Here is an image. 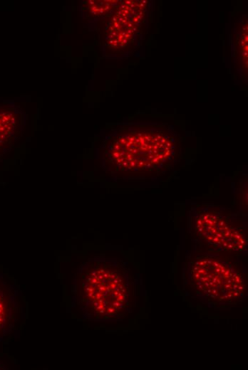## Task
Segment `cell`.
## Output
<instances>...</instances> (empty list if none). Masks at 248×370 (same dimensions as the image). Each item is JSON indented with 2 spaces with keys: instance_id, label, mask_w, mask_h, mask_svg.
I'll return each instance as SVG.
<instances>
[{
  "instance_id": "obj_1",
  "label": "cell",
  "mask_w": 248,
  "mask_h": 370,
  "mask_svg": "<svg viewBox=\"0 0 248 370\" xmlns=\"http://www.w3.org/2000/svg\"><path fill=\"white\" fill-rule=\"evenodd\" d=\"M177 141L159 127H129L106 144L104 167L121 178H156L169 171L177 159Z\"/></svg>"
},
{
  "instance_id": "obj_2",
  "label": "cell",
  "mask_w": 248,
  "mask_h": 370,
  "mask_svg": "<svg viewBox=\"0 0 248 370\" xmlns=\"http://www.w3.org/2000/svg\"><path fill=\"white\" fill-rule=\"evenodd\" d=\"M242 256L194 248L184 263L185 287L210 307L242 303L247 295V273Z\"/></svg>"
},
{
  "instance_id": "obj_4",
  "label": "cell",
  "mask_w": 248,
  "mask_h": 370,
  "mask_svg": "<svg viewBox=\"0 0 248 370\" xmlns=\"http://www.w3.org/2000/svg\"><path fill=\"white\" fill-rule=\"evenodd\" d=\"M187 218L195 248L240 255L247 253V226L239 213L203 202L190 207Z\"/></svg>"
},
{
  "instance_id": "obj_3",
  "label": "cell",
  "mask_w": 248,
  "mask_h": 370,
  "mask_svg": "<svg viewBox=\"0 0 248 370\" xmlns=\"http://www.w3.org/2000/svg\"><path fill=\"white\" fill-rule=\"evenodd\" d=\"M80 276L79 299L90 317L120 319L136 307L137 280L125 262L91 259L83 265Z\"/></svg>"
},
{
  "instance_id": "obj_5",
  "label": "cell",
  "mask_w": 248,
  "mask_h": 370,
  "mask_svg": "<svg viewBox=\"0 0 248 370\" xmlns=\"http://www.w3.org/2000/svg\"><path fill=\"white\" fill-rule=\"evenodd\" d=\"M11 117L4 112L0 113V148L9 141L14 131L16 122Z\"/></svg>"
}]
</instances>
